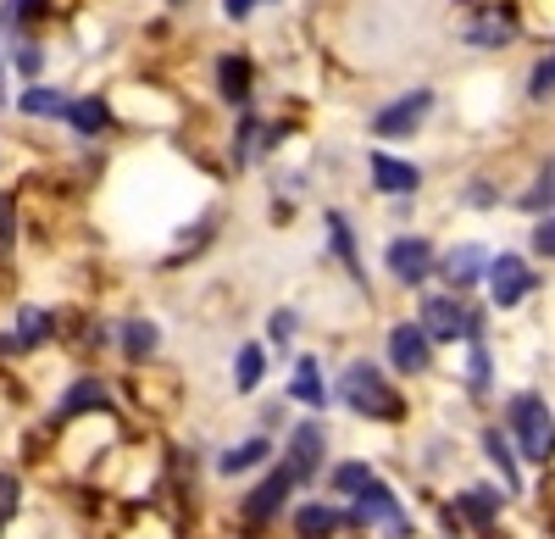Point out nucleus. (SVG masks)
<instances>
[{"instance_id":"nucleus-1","label":"nucleus","mask_w":555,"mask_h":539,"mask_svg":"<svg viewBox=\"0 0 555 539\" xmlns=\"http://www.w3.org/2000/svg\"><path fill=\"white\" fill-rule=\"evenodd\" d=\"M334 407H345L356 423H373V428H405L411 423V395L400 389V378L384 362H373V356H350L334 373Z\"/></svg>"},{"instance_id":"nucleus-2","label":"nucleus","mask_w":555,"mask_h":539,"mask_svg":"<svg viewBox=\"0 0 555 539\" xmlns=\"http://www.w3.org/2000/svg\"><path fill=\"white\" fill-rule=\"evenodd\" d=\"M500 428L512 434L517 457L528 473H550L555 467V407L544 400V389H512L500 400Z\"/></svg>"},{"instance_id":"nucleus-3","label":"nucleus","mask_w":555,"mask_h":539,"mask_svg":"<svg viewBox=\"0 0 555 539\" xmlns=\"http://www.w3.org/2000/svg\"><path fill=\"white\" fill-rule=\"evenodd\" d=\"M411 318L428 329L434 345H467V339H489L494 311L483 300H473V295H455V290H423Z\"/></svg>"},{"instance_id":"nucleus-4","label":"nucleus","mask_w":555,"mask_h":539,"mask_svg":"<svg viewBox=\"0 0 555 539\" xmlns=\"http://www.w3.org/2000/svg\"><path fill=\"white\" fill-rule=\"evenodd\" d=\"M345 506H350V523H356L361 539H423V523H416L411 501L400 496V484L384 478V473Z\"/></svg>"},{"instance_id":"nucleus-5","label":"nucleus","mask_w":555,"mask_h":539,"mask_svg":"<svg viewBox=\"0 0 555 539\" xmlns=\"http://www.w3.org/2000/svg\"><path fill=\"white\" fill-rule=\"evenodd\" d=\"M278 462L295 473L300 489H322V473H328V462H334V434H328V423L311 418V412L295 418V423L284 428V439H278Z\"/></svg>"},{"instance_id":"nucleus-6","label":"nucleus","mask_w":555,"mask_h":539,"mask_svg":"<svg viewBox=\"0 0 555 539\" xmlns=\"http://www.w3.org/2000/svg\"><path fill=\"white\" fill-rule=\"evenodd\" d=\"M539 290H544V273H539V261H533L528 251H494V256H489L483 306L494 311V318H505V311H522Z\"/></svg>"},{"instance_id":"nucleus-7","label":"nucleus","mask_w":555,"mask_h":539,"mask_svg":"<svg viewBox=\"0 0 555 539\" xmlns=\"http://www.w3.org/2000/svg\"><path fill=\"white\" fill-rule=\"evenodd\" d=\"M434 106H439V89H434V84H416V89H400L395 101L373 106V117H366V133H373L378 145H405V140H416V133L428 128Z\"/></svg>"},{"instance_id":"nucleus-8","label":"nucleus","mask_w":555,"mask_h":539,"mask_svg":"<svg viewBox=\"0 0 555 539\" xmlns=\"http://www.w3.org/2000/svg\"><path fill=\"white\" fill-rule=\"evenodd\" d=\"M112 412H122V400H117V384L106 378V373H73L67 384H62V395L51 400V412H44V428H67V423H78V418H112Z\"/></svg>"},{"instance_id":"nucleus-9","label":"nucleus","mask_w":555,"mask_h":539,"mask_svg":"<svg viewBox=\"0 0 555 539\" xmlns=\"http://www.w3.org/2000/svg\"><path fill=\"white\" fill-rule=\"evenodd\" d=\"M384 273H389V284L423 295V290L439 279V245H434L423 229L389 234V240H384Z\"/></svg>"},{"instance_id":"nucleus-10","label":"nucleus","mask_w":555,"mask_h":539,"mask_svg":"<svg viewBox=\"0 0 555 539\" xmlns=\"http://www.w3.org/2000/svg\"><path fill=\"white\" fill-rule=\"evenodd\" d=\"M455 517H461V528H467L473 539H483V534H494V528H505L512 523V496L494 484V478H473V484H455L450 496H439Z\"/></svg>"},{"instance_id":"nucleus-11","label":"nucleus","mask_w":555,"mask_h":539,"mask_svg":"<svg viewBox=\"0 0 555 539\" xmlns=\"http://www.w3.org/2000/svg\"><path fill=\"white\" fill-rule=\"evenodd\" d=\"M384 368H389L395 378L416 384V378H428V373L439 368V345L428 339V329L416 323V318H395V323L384 329Z\"/></svg>"},{"instance_id":"nucleus-12","label":"nucleus","mask_w":555,"mask_h":539,"mask_svg":"<svg viewBox=\"0 0 555 539\" xmlns=\"http://www.w3.org/2000/svg\"><path fill=\"white\" fill-rule=\"evenodd\" d=\"M51 345H62V311L39 306V300H17L12 329L0 334V356H34V350H51Z\"/></svg>"},{"instance_id":"nucleus-13","label":"nucleus","mask_w":555,"mask_h":539,"mask_svg":"<svg viewBox=\"0 0 555 539\" xmlns=\"http://www.w3.org/2000/svg\"><path fill=\"white\" fill-rule=\"evenodd\" d=\"M117 389H122L151 423H167V418L183 407V378H178L172 368H156V362H151V368H128V378H122Z\"/></svg>"},{"instance_id":"nucleus-14","label":"nucleus","mask_w":555,"mask_h":539,"mask_svg":"<svg viewBox=\"0 0 555 539\" xmlns=\"http://www.w3.org/2000/svg\"><path fill=\"white\" fill-rule=\"evenodd\" d=\"M473 17L461 23V44L467 51H505V44H517L522 39V12L512 7V0H467Z\"/></svg>"},{"instance_id":"nucleus-15","label":"nucleus","mask_w":555,"mask_h":539,"mask_svg":"<svg viewBox=\"0 0 555 539\" xmlns=\"http://www.w3.org/2000/svg\"><path fill=\"white\" fill-rule=\"evenodd\" d=\"M267 462H278V439L250 428V434H240V439H228V445L211 451V478L217 484H250Z\"/></svg>"},{"instance_id":"nucleus-16","label":"nucleus","mask_w":555,"mask_h":539,"mask_svg":"<svg viewBox=\"0 0 555 539\" xmlns=\"http://www.w3.org/2000/svg\"><path fill=\"white\" fill-rule=\"evenodd\" d=\"M478 457H483L489 478L505 489V496H512V501H528V467H522V457H517L512 434L500 428V418L478 423Z\"/></svg>"},{"instance_id":"nucleus-17","label":"nucleus","mask_w":555,"mask_h":539,"mask_svg":"<svg viewBox=\"0 0 555 539\" xmlns=\"http://www.w3.org/2000/svg\"><path fill=\"white\" fill-rule=\"evenodd\" d=\"M361 167H366V190L384 195V201H416V190L428 184V172L411 156H395V151H366Z\"/></svg>"},{"instance_id":"nucleus-18","label":"nucleus","mask_w":555,"mask_h":539,"mask_svg":"<svg viewBox=\"0 0 555 539\" xmlns=\"http://www.w3.org/2000/svg\"><path fill=\"white\" fill-rule=\"evenodd\" d=\"M322 234H328V256L339 261V273L373 300V279H366V256H361V234H356V222H350V211L345 206H322Z\"/></svg>"},{"instance_id":"nucleus-19","label":"nucleus","mask_w":555,"mask_h":539,"mask_svg":"<svg viewBox=\"0 0 555 539\" xmlns=\"http://www.w3.org/2000/svg\"><path fill=\"white\" fill-rule=\"evenodd\" d=\"M284 395H289V407H300V412H311V418H328V407H334V378H328V368H322L317 350H300L295 362H289Z\"/></svg>"},{"instance_id":"nucleus-20","label":"nucleus","mask_w":555,"mask_h":539,"mask_svg":"<svg viewBox=\"0 0 555 539\" xmlns=\"http://www.w3.org/2000/svg\"><path fill=\"white\" fill-rule=\"evenodd\" d=\"M489 245L483 240H455V245H444L439 251V284L444 290H455V295H478L483 290V279H489Z\"/></svg>"},{"instance_id":"nucleus-21","label":"nucleus","mask_w":555,"mask_h":539,"mask_svg":"<svg viewBox=\"0 0 555 539\" xmlns=\"http://www.w3.org/2000/svg\"><path fill=\"white\" fill-rule=\"evenodd\" d=\"M162 345H167V334H162L156 318H145V311H128L122 323H112V350L122 356V368L162 362Z\"/></svg>"},{"instance_id":"nucleus-22","label":"nucleus","mask_w":555,"mask_h":539,"mask_svg":"<svg viewBox=\"0 0 555 539\" xmlns=\"http://www.w3.org/2000/svg\"><path fill=\"white\" fill-rule=\"evenodd\" d=\"M256 56L250 51H222L217 62H211V84H217V101L228 106V112H245L250 101H256Z\"/></svg>"},{"instance_id":"nucleus-23","label":"nucleus","mask_w":555,"mask_h":539,"mask_svg":"<svg viewBox=\"0 0 555 539\" xmlns=\"http://www.w3.org/2000/svg\"><path fill=\"white\" fill-rule=\"evenodd\" d=\"M62 128L73 133V140H83V145H101L106 133L117 128V106H112V95H106V89H89V95H73V101H67Z\"/></svg>"},{"instance_id":"nucleus-24","label":"nucleus","mask_w":555,"mask_h":539,"mask_svg":"<svg viewBox=\"0 0 555 539\" xmlns=\"http://www.w3.org/2000/svg\"><path fill=\"white\" fill-rule=\"evenodd\" d=\"M494 389H500L494 345L489 339H467V345H461V395H467L473 407H483V400H494Z\"/></svg>"},{"instance_id":"nucleus-25","label":"nucleus","mask_w":555,"mask_h":539,"mask_svg":"<svg viewBox=\"0 0 555 539\" xmlns=\"http://www.w3.org/2000/svg\"><path fill=\"white\" fill-rule=\"evenodd\" d=\"M267 373H272V350H267V339H240V345H234V368H228V384H234V395H240V400L261 395Z\"/></svg>"},{"instance_id":"nucleus-26","label":"nucleus","mask_w":555,"mask_h":539,"mask_svg":"<svg viewBox=\"0 0 555 539\" xmlns=\"http://www.w3.org/2000/svg\"><path fill=\"white\" fill-rule=\"evenodd\" d=\"M373 478H378V462H373V457H334V462H328V473H322V496H334V501H356Z\"/></svg>"},{"instance_id":"nucleus-27","label":"nucleus","mask_w":555,"mask_h":539,"mask_svg":"<svg viewBox=\"0 0 555 539\" xmlns=\"http://www.w3.org/2000/svg\"><path fill=\"white\" fill-rule=\"evenodd\" d=\"M512 211H522V217H550V211H555V151L539 156L533 178L512 195Z\"/></svg>"},{"instance_id":"nucleus-28","label":"nucleus","mask_w":555,"mask_h":539,"mask_svg":"<svg viewBox=\"0 0 555 539\" xmlns=\"http://www.w3.org/2000/svg\"><path fill=\"white\" fill-rule=\"evenodd\" d=\"M67 89L62 84H23V95H17V117L28 123H62L67 117Z\"/></svg>"},{"instance_id":"nucleus-29","label":"nucleus","mask_w":555,"mask_h":539,"mask_svg":"<svg viewBox=\"0 0 555 539\" xmlns=\"http://www.w3.org/2000/svg\"><path fill=\"white\" fill-rule=\"evenodd\" d=\"M505 201H512V195L500 190V178H494V172H473L467 184L455 190V206H467V211H500Z\"/></svg>"},{"instance_id":"nucleus-30","label":"nucleus","mask_w":555,"mask_h":539,"mask_svg":"<svg viewBox=\"0 0 555 539\" xmlns=\"http://www.w3.org/2000/svg\"><path fill=\"white\" fill-rule=\"evenodd\" d=\"M28 512V473L23 467H0V534Z\"/></svg>"},{"instance_id":"nucleus-31","label":"nucleus","mask_w":555,"mask_h":539,"mask_svg":"<svg viewBox=\"0 0 555 539\" xmlns=\"http://www.w3.org/2000/svg\"><path fill=\"white\" fill-rule=\"evenodd\" d=\"M261 339H267V350L289 356V350H295V339H300V306H272V311H267Z\"/></svg>"},{"instance_id":"nucleus-32","label":"nucleus","mask_w":555,"mask_h":539,"mask_svg":"<svg viewBox=\"0 0 555 539\" xmlns=\"http://www.w3.org/2000/svg\"><path fill=\"white\" fill-rule=\"evenodd\" d=\"M7 67L28 84H44V44L39 39H7Z\"/></svg>"},{"instance_id":"nucleus-33","label":"nucleus","mask_w":555,"mask_h":539,"mask_svg":"<svg viewBox=\"0 0 555 539\" xmlns=\"http://www.w3.org/2000/svg\"><path fill=\"white\" fill-rule=\"evenodd\" d=\"M522 95H528L533 106L555 101V44H544V51L533 56V67H528V84H522Z\"/></svg>"},{"instance_id":"nucleus-34","label":"nucleus","mask_w":555,"mask_h":539,"mask_svg":"<svg viewBox=\"0 0 555 539\" xmlns=\"http://www.w3.org/2000/svg\"><path fill=\"white\" fill-rule=\"evenodd\" d=\"M289 412H295V407H289V395H278V400H261V407H256V428H261V434H272V439H284V428L295 423Z\"/></svg>"},{"instance_id":"nucleus-35","label":"nucleus","mask_w":555,"mask_h":539,"mask_svg":"<svg viewBox=\"0 0 555 539\" xmlns=\"http://www.w3.org/2000/svg\"><path fill=\"white\" fill-rule=\"evenodd\" d=\"M17 234H23V206L12 190H0V251H12Z\"/></svg>"},{"instance_id":"nucleus-36","label":"nucleus","mask_w":555,"mask_h":539,"mask_svg":"<svg viewBox=\"0 0 555 539\" xmlns=\"http://www.w3.org/2000/svg\"><path fill=\"white\" fill-rule=\"evenodd\" d=\"M528 256L555 261V211H550V217H533V229H528Z\"/></svg>"},{"instance_id":"nucleus-37","label":"nucleus","mask_w":555,"mask_h":539,"mask_svg":"<svg viewBox=\"0 0 555 539\" xmlns=\"http://www.w3.org/2000/svg\"><path fill=\"white\" fill-rule=\"evenodd\" d=\"M261 7H284V0H222V17H228V23H245V17H256Z\"/></svg>"},{"instance_id":"nucleus-38","label":"nucleus","mask_w":555,"mask_h":539,"mask_svg":"<svg viewBox=\"0 0 555 539\" xmlns=\"http://www.w3.org/2000/svg\"><path fill=\"white\" fill-rule=\"evenodd\" d=\"M544 534L555 539V501H550V512H544Z\"/></svg>"},{"instance_id":"nucleus-39","label":"nucleus","mask_w":555,"mask_h":539,"mask_svg":"<svg viewBox=\"0 0 555 539\" xmlns=\"http://www.w3.org/2000/svg\"><path fill=\"white\" fill-rule=\"evenodd\" d=\"M0 112H7V84H0Z\"/></svg>"},{"instance_id":"nucleus-40","label":"nucleus","mask_w":555,"mask_h":539,"mask_svg":"<svg viewBox=\"0 0 555 539\" xmlns=\"http://www.w3.org/2000/svg\"><path fill=\"white\" fill-rule=\"evenodd\" d=\"M0 78H7V56H0Z\"/></svg>"},{"instance_id":"nucleus-41","label":"nucleus","mask_w":555,"mask_h":539,"mask_svg":"<svg viewBox=\"0 0 555 539\" xmlns=\"http://www.w3.org/2000/svg\"><path fill=\"white\" fill-rule=\"evenodd\" d=\"M183 539H201V534H183Z\"/></svg>"},{"instance_id":"nucleus-42","label":"nucleus","mask_w":555,"mask_h":539,"mask_svg":"<svg viewBox=\"0 0 555 539\" xmlns=\"http://www.w3.org/2000/svg\"><path fill=\"white\" fill-rule=\"evenodd\" d=\"M0 162H7V151H0Z\"/></svg>"}]
</instances>
